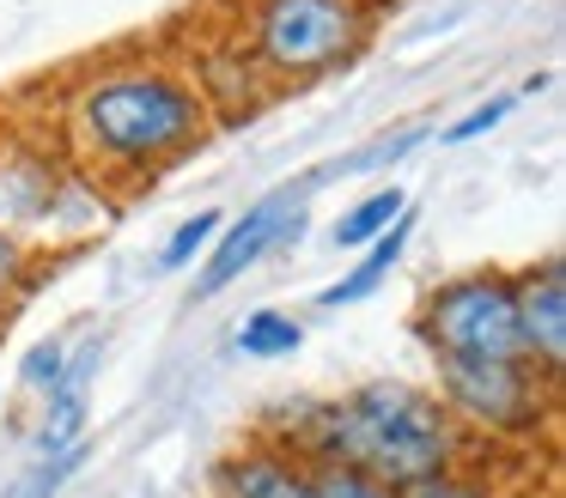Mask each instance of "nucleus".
<instances>
[{
    "label": "nucleus",
    "mask_w": 566,
    "mask_h": 498,
    "mask_svg": "<svg viewBox=\"0 0 566 498\" xmlns=\"http://www.w3.org/2000/svg\"><path fill=\"white\" fill-rule=\"evenodd\" d=\"M213 498H317V474L293 449L250 432L238 449H226L208 474Z\"/></svg>",
    "instance_id": "8"
},
{
    "label": "nucleus",
    "mask_w": 566,
    "mask_h": 498,
    "mask_svg": "<svg viewBox=\"0 0 566 498\" xmlns=\"http://www.w3.org/2000/svg\"><path fill=\"white\" fill-rule=\"evenodd\" d=\"M427 140H432V121H408V128H396V134H378V140L359 146V152H347V158H335V165L311 170V189H323L329 177H366V170H390V165H402L408 152H420Z\"/></svg>",
    "instance_id": "13"
},
{
    "label": "nucleus",
    "mask_w": 566,
    "mask_h": 498,
    "mask_svg": "<svg viewBox=\"0 0 566 498\" xmlns=\"http://www.w3.org/2000/svg\"><path fill=\"white\" fill-rule=\"evenodd\" d=\"M371 43L366 0H250L244 49L274 92L347 73Z\"/></svg>",
    "instance_id": "3"
},
{
    "label": "nucleus",
    "mask_w": 566,
    "mask_h": 498,
    "mask_svg": "<svg viewBox=\"0 0 566 498\" xmlns=\"http://www.w3.org/2000/svg\"><path fill=\"white\" fill-rule=\"evenodd\" d=\"M408 498H500V492H493V486H481L475 474H463V468H457V474H439V480L415 486Z\"/></svg>",
    "instance_id": "21"
},
{
    "label": "nucleus",
    "mask_w": 566,
    "mask_h": 498,
    "mask_svg": "<svg viewBox=\"0 0 566 498\" xmlns=\"http://www.w3.org/2000/svg\"><path fill=\"white\" fill-rule=\"evenodd\" d=\"M0 152H7V109H0Z\"/></svg>",
    "instance_id": "23"
},
{
    "label": "nucleus",
    "mask_w": 566,
    "mask_h": 498,
    "mask_svg": "<svg viewBox=\"0 0 566 498\" xmlns=\"http://www.w3.org/2000/svg\"><path fill=\"white\" fill-rule=\"evenodd\" d=\"M415 225H420V213H415V201L402 206V213L390 219V231L384 237H371L366 250H354L359 262L347 267L342 279H329V286L311 298V310H354V304H366V298H378L384 292V279L402 267V255H408V237H415Z\"/></svg>",
    "instance_id": "11"
},
{
    "label": "nucleus",
    "mask_w": 566,
    "mask_h": 498,
    "mask_svg": "<svg viewBox=\"0 0 566 498\" xmlns=\"http://www.w3.org/2000/svg\"><path fill=\"white\" fill-rule=\"evenodd\" d=\"M232 347L244 352V359H293L298 347H305V322H298L293 310H281V304H262V310H250L244 322L232 328Z\"/></svg>",
    "instance_id": "12"
},
{
    "label": "nucleus",
    "mask_w": 566,
    "mask_h": 498,
    "mask_svg": "<svg viewBox=\"0 0 566 498\" xmlns=\"http://www.w3.org/2000/svg\"><path fill=\"white\" fill-rule=\"evenodd\" d=\"M311 177L305 182H281V189H269L262 201H250L238 219H226L220 237L208 243V255H201L196 267V298H220L226 286H238V279L250 274V267H262L274 250H293L298 237L311 231Z\"/></svg>",
    "instance_id": "6"
},
{
    "label": "nucleus",
    "mask_w": 566,
    "mask_h": 498,
    "mask_svg": "<svg viewBox=\"0 0 566 498\" xmlns=\"http://www.w3.org/2000/svg\"><path fill=\"white\" fill-rule=\"evenodd\" d=\"M256 437L293 449L311 468H323V462L366 468L396 492H415L439 474H457L469 449V432H457L444 401L408 377H366L329 401H281L256 425Z\"/></svg>",
    "instance_id": "1"
},
{
    "label": "nucleus",
    "mask_w": 566,
    "mask_h": 498,
    "mask_svg": "<svg viewBox=\"0 0 566 498\" xmlns=\"http://www.w3.org/2000/svg\"><path fill=\"white\" fill-rule=\"evenodd\" d=\"M220 225H226V206H201V213L177 219L171 237L159 243V274H184V267H196L201 255H208V243L220 237Z\"/></svg>",
    "instance_id": "15"
},
{
    "label": "nucleus",
    "mask_w": 566,
    "mask_h": 498,
    "mask_svg": "<svg viewBox=\"0 0 566 498\" xmlns=\"http://www.w3.org/2000/svg\"><path fill=\"white\" fill-rule=\"evenodd\" d=\"M104 359V335H92L86 347H67V371L62 383L43 395L38 425H31V456H55V449L80 444L92 432V377Z\"/></svg>",
    "instance_id": "10"
},
{
    "label": "nucleus",
    "mask_w": 566,
    "mask_h": 498,
    "mask_svg": "<svg viewBox=\"0 0 566 498\" xmlns=\"http://www.w3.org/2000/svg\"><path fill=\"white\" fill-rule=\"evenodd\" d=\"M432 395L469 437H542L560 407L530 359H432Z\"/></svg>",
    "instance_id": "5"
},
{
    "label": "nucleus",
    "mask_w": 566,
    "mask_h": 498,
    "mask_svg": "<svg viewBox=\"0 0 566 498\" xmlns=\"http://www.w3.org/2000/svg\"><path fill=\"white\" fill-rule=\"evenodd\" d=\"M415 340L427 359H524L512 267L481 262L432 279L415 304Z\"/></svg>",
    "instance_id": "4"
},
{
    "label": "nucleus",
    "mask_w": 566,
    "mask_h": 498,
    "mask_svg": "<svg viewBox=\"0 0 566 498\" xmlns=\"http://www.w3.org/2000/svg\"><path fill=\"white\" fill-rule=\"evenodd\" d=\"M517 286V347L524 359L560 389L566 377V255L548 250L512 274Z\"/></svg>",
    "instance_id": "7"
},
{
    "label": "nucleus",
    "mask_w": 566,
    "mask_h": 498,
    "mask_svg": "<svg viewBox=\"0 0 566 498\" xmlns=\"http://www.w3.org/2000/svg\"><path fill=\"white\" fill-rule=\"evenodd\" d=\"M0 335H7V310H0Z\"/></svg>",
    "instance_id": "24"
},
{
    "label": "nucleus",
    "mask_w": 566,
    "mask_h": 498,
    "mask_svg": "<svg viewBox=\"0 0 566 498\" xmlns=\"http://www.w3.org/2000/svg\"><path fill=\"white\" fill-rule=\"evenodd\" d=\"M62 371H67V335H50V340H38V347L19 359V389L43 401L55 383H62Z\"/></svg>",
    "instance_id": "17"
},
{
    "label": "nucleus",
    "mask_w": 566,
    "mask_h": 498,
    "mask_svg": "<svg viewBox=\"0 0 566 498\" xmlns=\"http://www.w3.org/2000/svg\"><path fill=\"white\" fill-rule=\"evenodd\" d=\"M62 134L80 165L98 177H159L177 158L208 146L213 116L189 73L165 61H128V67L86 73L67 92Z\"/></svg>",
    "instance_id": "2"
},
{
    "label": "nucleus",
    "mask_w": 566,
    "mask_h": 498,
    "mask_svg": "<svg viewBox=\"0 0 566 498\" xmlns=\"http://www.w3.org/2000/svg\"><path fill=\"white\" fill-rule=\"evenodd\" d=\"M86 456H92V437H80V444L55 449V456H38V462L25 468V480H19L7 498H55V492H62V486L80 474V468H86Z\"/></svg>",
    "instance_id": "16"
},
{
    "label": "nucleus",
    "mask_w": 566,
    "mask_h": 498,
    "mask_svg": "<svg viewBox=\"0 0 566 498\" xmlns=\"http://www.w3.org/2000/svg\"><path fill=\"white\" fill-rule=\"evenodd\" d=\"M512 109H517V92H493V97H481V104L469 109V116L444 121V128H439V140H444V146H469V140H481V134H493V128H500V121L512 116Z\"/></svg>",
    "instance_id": "19"
},
{
    "label": "nucleus",
    "mask_w": 566,
    "mask_h": 498,
    "mask_svg": "<svg viewBox=\"0 0 566 498\" xmlns=\"http://www.w3.org/2000/svg\"><path fill=\"white\" fill-rule=\"evenodd\" d=\"M189 85L201 92V104H208L213 121H226V128H238V121H256L262 109L274 104V85L262 80V67L250 61L244 43H220V49H201L196 55V73H189Z\"/></svg>",
    "instance_id": "9"
},
{
    "label": "nucleus",
    "mask_w": 566,
    "mask_h": 498,
    "mask_svg": "<svg viewBox=\"0 0 566 498\" xmlns=\"http://www.w3.org/2000/svg\"><path fill=\"white\" fill-rule=\"evenodd\" d=\"M38 286V267H31V250L19 231L0 225V298H19V292Z\"/></svg>",
    "instance_id": "20"
},
{
    "label": "nucleus",
    "mask_w": 566,
    "mask_h": 498,
    "mask_svg": "<svg viewBox=\"0 0 566 498\" xmlns=\"http://www.w3.org/2000/svg\"><path fill=\"white\" fill-rule=\"evenodd\" d=\"M548 85H554V73H548V67H536L524 85H517V97H536V92H548Z\"/></svg>",
    "instance_id": "22"
},
{
    "label": "nucleus",
    "mask_w": 566,
    "mask_h": 498,
    "mask_svg": "<svg viewBox=\"0 0 566 498\" xmlns=\"http://www.w3.org/2000/svg\"><path fill=\"white\" fill-rule=\"evenodd\" d=\"M408 206V189H396V182H384V189H371V194H359L354 206H347L342 219L329 225V243L335 250H366L371 237H384L390 231V219Z\"/></svg>",
    "instance_id": "14"
},
{
    "label": "nucleus",
    "mask_w": 566,
    "mask_h": 498,
    "mask_svg": "<svg viewBox=\"0 0 566 498\" xmlns=\"http://www.w3.org/2000/svg\"><path fill=\"white\" fill-rule=\"evenodd\" d=\"M311 474H317V498H408V492H396V486H384L378 474L347 468V462H323V468H311Z\"/></svg>",
    "instance_id": "18"
}]
</instances>
